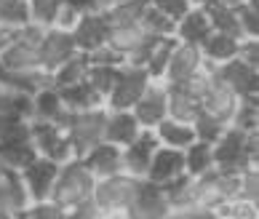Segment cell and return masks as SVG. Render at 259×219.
<instances>
[{
	"mask_svg": "<svg viewBox=\"0 0 259 219\" xmlns=\"http://www.w3.org/2000/svg\"><path fill=\"white\" fill-rule=\"evenodd\" d=\"M214 166L227 171H243L248 166H256L259 155V128L256 131H241L235 126H227L214 145Z\"/></svg>",
	"mask_w": 259,
	"mask_h": 219,
	"instance_id": "cell-1",
	"label": "cell"
},
{
	"mask_svg": "<svg viewBox=\"0 0 259 219\" xmlns=\"http://www.w3.org/2000/svg\"><path fill=\"white\" fill-rule=\"evenodd\" d=\"M142 182L145 179L128 174V171H118V174L110 177H99L97 185H94V203H97L104 214L110 216H126L128 208L137 201Z\"/></svg>",
	"mask_w": 259,
	"mask_h": 219,
	"instance_id": "cell-2",
	"label": "cell"
},
{
	"mask_svg": "<svg viewBox=\"0 0 259 219\" xmlns=\"http://www.w3.org/2000/svg\"><path fill=\"white\" fill-rule=\"evenodd\" d=\"M94 185H97V177L89 171V166L80 158H70L59 166V174H56V182L51 190V201L59 203L62 208H72L94 195Z\"/></svg>",
	"mask_w": 259,
	"mask_h": 219,
	"instance_id": "cell-3",
	"label": "cell"
},
{
	"mask_svg": "<svg viewBox=\"0 0 259 219\" xmlns=\"http://www.w3.org/2000/svg\"><path fill=\"white\" fill-rule=\"evenodd\" d=\"M104 118H107V107L67 110L59 126L64 128V137L70 139L75 158H83L94 145L104 139Z\"/></svg>",
	"mask_w": 259,
	"mask_h": 219,
	"instance_id": "cell-4",
	"label": "cell"
},
{
	"mask_svg": "<svg viewBox=\"0 0 259 219\" xmlns=\"http://www.w3.org/2000/svg\"><path fill=\"white\" fill-rule=\"evenodd\" d=\"M150 75L145 67H139V64H128L123 62L118 64V72H115V83L110 89V97L104 102V107L107 110H131L137 99L145 94V89L150 85Z\"/></svg>",
	"mask_w": 259,
	"mask_h": 219,
	"instance_id": "cell-5",
	"label": "cell"
},
{
	"mask_svg": "<svg viewBox=\"0 0 259 219\" xmlns=\"http://www.w3.org/2000/svg\"><path fill=\"white\" fill-rule=\"evenodd\" d=\"M37 155L30 137V120H14L0 137V166L22 171Z\"/></svg>",
	"mask_w": 259,
	"mask_h": 219,
	"instance_id": "cell-6",
	"label": "cell"
},
{
	"mask_svg": "<svg viewBox=\"0 0 259 219\" xmlns=\"http://www.w3.org/2000/svg\"><path fill=\"white\" fill-rule=\"evenodd\" d=\"M30 137L32 145L37 150V155H46L56 160V163H64V160L75 158L70 139L64 137V128L54 120H30Z\"/></svg>",
	"mask_w": 259,
	"mask_h": 219,
	"instance_id": "cell-7",
	"label": "cell"
},
{
	"mask_svg": "<svg viewBox=\"0 0 259 219\" xmlns=\"http://www.w3.org/2000/svg\"><path fill=\"white\" fill-rule=\"evenodd\" d=\"M214 78H219L225 85H230L241 99H254L259 94V67L243 62L241 56H233L222 64H214L211 70Z\"/></svg>",
	"mask_w": 259,
	"mask_h": 219,
	"instance_id": "cell-8",
	"label": "cell"
},
{
	"mask_svg": "<svg viewBox=\"0 0 259 219\" xmlns=\"http://www.w3.org/2000/svg\"><path fill=\"white\" fill-rule=\"evenodd\" d=\"M59 166L62 163H56V160L46 158V155H35L30 163L19 171L32 201H46V198H51V190H54V182H56V174H59Z\"/></svg>",
	"mask_w": 259,
	"mask_h": 219,
	"instance_id": "cell-9",
	"label": "cell"
},
{
	"mask_svg": "<svg viewBox=\"0 0 259 219\" xmlns=\"http://www.w3.org/2000/svg\"><path fill=\"white\" fill-rule=\"evenodd\" d=\"M206 67V59L200 54V46L195 43H179L174 46V51L168 56V64H166V72H163V83H182L187 78H193L195 72H200Z\"/></svg>",
	"mask_w": 259,
	"mask_h": 219,
	"instance_id": "cell-10",
	"label": "cell"
},
{
	"mask_svg": "<svg viewBox=\"0 0 259 219\" xmlns=\"http://www.w3.org/2000/svg\"><path fill=\"white\" fill-rule=\"evenodd\" d=\"M166 97H168V85L163 80H150L145 94H142L137 99V104L131 107V112L137 115L142 128H155L163 118H168Z\"/></svg>",
	"mask_w": 259,
	"mask_h": 219,
	"instance_id": "cell-11",
	"label": "cell"
},
{
	"mask_svg": "<svg viewBox=\"0 0 259 219\" xmlns=\"http://www.w3.org/2000/svg\"><path fill=\"white\" fill-rule=\"evenodd\" d=\"M78 51L72 40L70 30H59V27H46L40 46H37V54H40V64L46 72H51L54 67H59L62 62H67L70 56Z\"/></svg>",
	"mask_w": 259,
	"mask_h": 219,
	"instance_id": "cell-12",
	"label": "cell"
},
{
	"mask_svg": "<svg viewBox=\"0 0 259 219\" xmlns=\"http://www.w3.org/2000/svg\"><path fill=\"white\" fill-rule=\"evenodd\" d=\"M238 104H241V97H238L230 85H225L219 78L211 75V85L203 94V99H200V110L208 112V115H214L217 120H222L225 126H230L235 118V112H238Z\"/></svg>",
	"mask_w": 259,
	"mask_h": 219,
	"instance_id": "cell-13",
	"label": "cell"
},
{
	"mask_svg": "<svg viewBox=\"0 0 259 219\" xmlns=\"http://www.w3.org/2000/svg\"><path fill=\"white\" fill-rule=\"evenodd\" d=\"M185 174V158H182V150L174 147H158L152 152V160L147 166V174H145V182L150 185H158V187H166L171 185L174 179H179Z\"/></svg>",
	"mask_w": 259,
	"mask_h": 219,
	"instance_id": "cell-14",
	"label": "cell"
},
{
	"mask_svg": "<svg viewBox=\"0 0 259 219\" xmlns=\"http://www.w3.org/2000/svg\"><path fill=\"white\" fill-rule=\"evenodd\" d=\"M158 147H160V142L155 137V131H152V128H142L139 137L123 147V171H128V174L145 179L147 166L152 160V152H155Z\"/></svg>",
	"mask_w": 259,
	"mask_h": 219,
	"instance_id": "cell-15",
	"label": "cell"
},
{
	"mask_svg": "<svg viewBox=\"0 0 259 219\" xmlns=\"http://www.w3.org/2000/svg\"><path fill=\"white\" fill-rule=\"evenodd\" d=\"M174 211L166 198V190L150 182H142V190L137 195L134 206L128 208L126 219H168V214Z\"/></svg>",
	"mask_w": 259,
	"mask_h": 219,
	"instance_id": "cell-16",
	"label": "cell"
},
{
	"mask_svg": "<svg viewBox=\"0 0 259 219\" xmlns=\"http://www.w3.org/2000/svg\"><path fill=\"white\" fill-rule=\"evenodd\" d=\"M70 32H72L75 49L83 51V54H94L97 49L104 46V40H107V24H104L99 11L80 14V19L75 22V27Z\"/></svg>",
	"mask_w": 259,
	"mask_h": 219,
	"instance_id": "cell-17",
	"label": "cell"
},
{
	"mask_svg": "<svg viewBox=\"0 0 259 219\" xmlns=\"http://www.w3.org/2000/svg\"><path fill=\"white\" fill-rule=\"evenodd\" d=\"M30 203H32V198L24 187L22 174H19L16 168L0 166V208H3V211H11V214H19Z\"/></svg>",
	"mask_w": 259,
	"mask_h": 219,
	"instance_id": "cell-18",
	"label": "cell"
},
{
	"mask_svg": "<svg viewBox=\"0 0 259 219\" xmlns=\"http://www.w3.org/2000/svg\"><path fill=\"white\" fill-rule=\"evenodd\" d=\"M85 166H89V171L94 177H110V174H118V171H123V147L118 145H110V142H99V145H94L85 155L80 158Z\"/></svg>",
	"mask_w": 259,
	"mask_h": 219,
	"instance_id": "cell-19",
	"label": "cell"
},
{
	"mask_svg": "<svg viewBox=\"0 0 259 219\" xmlns=\"http://www.w3.org/2000/svg\"><path fill=\"white\" fill-rule=\"evenodd\" d=\"M139 131H142V126L131 110H107V118H104V142L126 147L128 142L139 137Z\"/></svg>",
	"mask_w": 259,
	"mask_h": 219,
	"instance_id": "cell-20",
	"label": "cell"
},
{
	"mask_svg": "<svg viewBox=\"0 0 259 219\" xmlns=\"http://www.w3.org/2000/svg\"><path fill=\"white\" fill-rule=\"evenodd\" d=\"M0 67H6V70H24V72L43 70L37 46H30V43L19 40V37H11V43H8L3 49V54H0Z\"/></svg>",
	"mask_w": 259,
	"mask_h": 219,
	"instance_id": "cell-21",
	"label": "cell"
},
{
	"mask_svg": "<svg viewBox=\"0 0 259 219\" xmlns=\"http://www.w3.org/2000/svg\"><path fill=\"white\" fill-rule=\"evenodd\" d=\"M208 32H211V22H208V14H206L203 6H190V11L182 16L174 27V37L179 43L200 46Z\"/></svg>",
	"mask_w": 259,
	"mask_h": 219,
	"instance_id": "cell-22",
	"label": "cell"
},
{
	"mask_svg": "<svg viewBox=\"0 0 259 219\" xmlns=\"http://www.w3.org/2000/svg\"><path fill=\"white\" fill-rule=\"evenodd\" d=\"M67 115V107L62 102L59 89H54L51 83L40 85L32 94V120H54L62 123V118Z\"/></svg>",
	"mask_w": 259,
	"mask_h": 219,
	"instance_id": "cell-23",
	"label": "cell"
},
{
	"mask_svg": "<svg viewBox=\"0 0 259 219\" xmlns=\"http://www.w3.org/2000/svg\"><path fill=\"white\" fill-rule=\"evenodd\" d=\"M241 40L243 37L211 30L203 37V43H200V54H203V59L208 64H222L227 59H233V56H238V51H241Z\"/></svg>",
	"mask_w": 259,
	"mask_h": 219,
	"instance_id": "cell-24",
	"label": "cell"
},
{
	"mask_svg": "<svg viewBox=\"0 0 259 219\" xmlns=\"http://www.w3.org/2000/svg\"><path fill=\"white\" fill-rule=\"evenodd\" d=\"M155 137L163 147H174V150H185L187 145L195 142V131H193V123H185V120H174V118H163L155 128Z\"/></svg>",
	"mask_w": 259,
	"mask_h": 219,
	"instance_id": "cell-25",
	"label": "cell"
},
{
	"mask_svg": "<svg viewBox=\"0 0 259 219\" xmlns=\"http://www.w3.org/2000/svg\"><path fill=\"white\" fill-rule=\"evenodd\" d=\"M89 54L83 51H75L67 62H62L59 67H54L49 72V83L54 85V89H64V85H72V83H80L85 78V70H89Z\"/></svg>",
	"mask_w": 259,
	"mask_h": 219,
	"instance_id": "cell-26",
	"label": "cell"
},
{
	"mask_svg": "<svg viewBox=\"0 0 259 219\" xmlns=\"http://www.w3.org/2000/svg\"><path fill=\"white\" fill-rule=\"evenodd\" d=\"M166 85H168V83H166ZM166 110H168V118L193 123V120L198 118V112H200V99L190 97V94L182 89V85H168Z\"/></svg>",
	"mask_w": 259,
	"mask_h": 219,
	"instance_id": "cell-27",
	"label": "cell"
},
{
	"mask_svg": "<svg viewBox=\"0 0 259 219\" xmlns=\"http://www.w3.org/2000/svg\"><path fill=\"white\" fill-rule=\"evenodd\" d=\"M49 83V72L43 70H6L0 67V85L3 89H11V91H22V94H35L40 85Z\"/></svg>",
	"mask_w": 259,
	"mask_h": 219,
	"instance_id": "cell-28",
	"label": "cell"
},
{
	"mask_svg": "<svg viewBox=\"0 0 259 219\" xmlns=\"http://www.w3.org/2000/svg\"><path fill=\"white\" fill-rule=\"evenodd\" d=\"M203 8H206V14H208L211 30L227 32V35H235V37H243L241 35V24H238L235 6H227V3H222V0H208V3H203Z\"/></svg>",
	"mask_w": 259,
	"mask_h": 219,
	"instance_id": "cell-29",
	"label": "cell"
},
{
	"mask_svg": "<svg viewBox=\"0 0 259 219\" xmlns=\"http://www.w3.org/2000/svg\"><path fill=\"white\" fill-rule=\"evenodd\" d=\"M59 94H62V102H64L67 110H94V107H104V99H102L85 80L72 83V85H64V89H59Z\"/></svg>",
	"mask_w": 259,
	"mask_h": 219,
	"instance_id": "cell-30",
	"label": "cell"
},
{
	"mask_svg": "<svg viewBox=\"0 0 259 219\" xmlns=\"http://www.w3.org/2000/svg\"><path fill=\"white\" fill-rule=\"evenodd\" d=\"M0 115L11 120H32V94L11 91L0 85Z\"/></svg>",
	"mask_w": 259,
	"mask_h": 219,
	"instance_id": "cell-31",
	"label": "cell"
},
{
	"mask_svg": "<svg viewBox=\"0 0 259 219\" xmlns=\"http://www.w3.org/2000/svg\"><path fill=\"white\" fill-rule=\"evenodd\" d=\"M182 158H185V174L187 177H200V174L214 168V152H211L208 142L195 139L193 145H187L182 150Z\"/></svg>",
	"mask_w": 259,
	"mask_h": 219,
	"instance_id": "cell-32",
	"label": "cell"
},
{
	"mask_svg": "<svg viewBox=\"0 0 259 219\" xmlns=\"http://www.w3.org/2000/svg\"><path fill=\"white\" fill-rule=\"evenodd\" d=\"M177 46V37L168 35V37H155L152 49L147 54V62H145V70L152 80H163V72H166V64H168V56Z\"/></svg>",
	"mask_w": 259,
	"mask_h": 219,
	"instance_id": "cell-33",
	"label": "cell"
},
{
	"mask_svg": "<svg viewBox=\"0 0 259 219\" xmlns=\"http://www.w3.org/2000/svg\"><path fill=\"white\" fill-rule=\"evenodd\" d=\"M139 24L150 37H168V35H174V27H177L174 19H168L158 6H152L150 0L145 3V11H142V16H139Z\"/></svg>",
	"mask_w": 259,
	"mask_h": 219,
	"instance_id": "cell-34",
	"label": "cell"
},
{
	"mask_svg": "<svg viewBox=\"0 0 259 219\" xmlns=\"http://www.w3.org/2000/svg\"><path fill=\"white\" fill-rule=\"evenodd\" d=\"M147 0H131V3H118V6H107L102 8V19L107 27H120V24H134L139 22L142 11H145Z\"/></svg>",
	"mask_w": 259,
	"mask_h": 219,
	"instance_id": "cell-35",
	"label": "cell"
},
{
	"mask_svg": "<svg viewBox=\"0 0 259 219\" xmlns=\"http://www.w3.org/2000/svg\"><path fill=\"white\" fill-rule=\"evenodd\" d=\"M30 3L27 0H0V27L16 32L19 27L30 24Z\"/></svg>",
	"mask_w": 259,
	"mask_h": 219,
	"instance_id": "cell-36",
	"label": "cell"
},
{
	"mask_svg": "<svg viewBox=\"0 0 259 219\" xmlns=\"http://www.w3.org/2000/svg\"><path fill=\"white\" fill-rule=\"evenodd\" d=\"M115 72H118V64H94L91 62L89 70H85V78L83 80L89 83L104 102H107L110 89H112V83H115Z\"/></svg>",
	"mask_w": 259,
	"mask_h": 219,
	"instance_id": "cell-37",
	"label": "cell"
},
{
	"mask_svg": "<svg viewBox=\"0 0 259 219\" xmlns=\"http://www.w3.org/2000/svg\"><path fill=\"white\" fill-rule=\"evenodd\" d=\"M243 37H259V0H243L235 6Z\"/></svg>",
	"mask_w": 259,
	"mask_h": 219,
	"instance_id": "cell-38",
	"label": "cell"
},
{
	"mask_svg": "<svg viewBox=\"0 0 259 219\" xmlns=\"http://www.w3.org/2000/svg\"><path fill=\"white\" fill-rule=\"evenodd\" d=\"M16 219H67V208L46 198V201H32L27 208H22Z\"/></svg>",
	"mask_w": 259,
	"mask_h": 219,
	"instance_id": "cell-39",
	"label": "cell"
},
{
	"mask_svg": "<svg viewBox=\"0 0 259 219\" xmlns=\"http://www.w3.org/2000/svg\"><path fill=\"white\" fill-rule=\"evenodd\" d=\"M227 126L222 120H217L214 115H208V112H203L200 110L198 112V118L193 120V131H195V139H200V142H208V145H214V142L222 137V131H225Z\"/></svg>",
	"mask_w": 259,
	"mask_h": 219,
	"instance_id": "cell-40",
	"label": "cell"
},
{
	"mask_svg": "<svg viewBox=\"0 0 259 219\" xmlns=\"http://www.w3.org/2000/svg\"><path fill=\"white\" fill-rule=\"evenodd\" d=\"M30 3V19L40 27H51L62 0H27Z\"/></svg>",
	"mask_w": 259,
	"mask_h": 219,
	"instance_id": "cell-41",
	"label": "cell"
},
{
	"mask_svg": "<svg viewBox=\"0 0 259 219\" xmlns=\"http://www.w3.org/2000/svg\"><path fill=\"white\" fill-rule=\"evenodd\" d=\"M227 219H259V206L256 201H243V198H235V201H227L225 206H219Z\"/></svg>",
	"mask_w": 259,
	"mask_h": 219,
	"instance_id": "cell-42",
	"label": "cell"
},
{
	"mask_svg": "<svg viewBox=\"0 0 259 219\" xmlns=\"http://www.w3.org/2000/svg\"><path fill=\"white\" fill-rule=\"evenodd\" d=\"M243 201H259V171L256 166H248L241 171V195Z\"/></svg>",
	"mask_w": 259,
	"mask_h": 219,
	"instance_id": "cell-43",
	"label": "cell"
},
{
	"mask_svg": "<svg viewBox=\"0 0 259 219\" xmlns=\"http://www.w3.org/2000/svg\"><path fill=\"white\" fill-rule=\"evenodd\" d=\"M67 219H107V214H104L102 208L94 203V198H89V201L67 208Z\"/></svg>",
	"mask_w": 259,
	"mask_h": 219,
	"instance_id": "cell-44",
	"label": "cell"
},
{
	"mask_svg": "<svg viewBox=\"0 0 259 219\" xmlns=\"http://www.w3.org/2000/svg\"><path fill=\"white\" fill-rule=\"evenodd\" d=\"M150 3L158 6L160 11L168 19H174V22H179V19L190 11V0H150Z\"/></svg>",
	"mask_w": 259,
	"mask_h": 219,
	"instance_id": "cell-45",
	"label": "cell"
},
{
	"mask_svg": "<svg viewBox=\"0 0 259 219\" xmlns=\"http://www.w3.org/2000/svg\"><path fill=\"white\" fill-rule=\"evenodd\" d=\"M78 19H80V11H78V8H72L70 3H67V0H62V6H59V11H56V19H54L51 27H59V30H72Z\"/></svg>",
	"mask_w": 259,
	"mask_h": 219,
	"instance_id": "cell-46",
	"label": "cell"
},
{
	"mask_svg": "<svg viewBox=\"0 0 259 219\" xmlns=\"http://www.w3.org/2000/svg\"><path fill=\"white\" fill-rule=\"evenodd\" d=\"M238 56H241L243 62H248V64H254V67H259V37H243Z\"/></svg>",
	"mask_w": 259,
	"mask_h": 219,
	"instance_id": "cell-47",
	"label": "cell"
},
{
	"mask_svg": "<svg viewBox=\"0 0 259 219\" xmlns=\"http://www.w3.org/2000/svg\"><path fill=\"white\" fill-rule=\"evenodd\" d=\"M72 8H78L80 14H89V11H99V0H67Z\"/></svg>",
	"mask_w": 259,
	"mask_h": 219,
	"instance_id": "cell-48",
	"label": "cell"
},
{
	"mask_svg": "<svg viewBox=\"0 0 259 219\" xmlns=\"http://www.w3.org/2000/svg\"><path fill=\"white\" fill-rule=\"evenodd\" d=\"M11 37H14V32L11 30H6V27H0V54H3V49L8 43H11Z\"/></svg>",
	"mask_w": 259,
	"mask_h": 219,
	"instance_id": "cell-49",
	"label": "cell"
},
{
	"mask_svg": "<svg viewBox=\"0 0 259 219\" xmlns=\"http://www.w3.org/2000/svg\"><path fill=\"white\" fill-rule=\"evenodd\" d=\"M118 3H131V0H99V11L107 6H118Z\"/></svg>",
	"mask_w": 259,
	"mask_h": 219,
	"instance_id": "cell-50",
	"label": "cell"
},
{
	"mask_svg": "<svg viewBox=\"0 0 259 219\" xmlns=\"http://www.w3.org/2000/svg\"><path fill=\"white\" fill-rule=\"evenodd\" d=\"M11 123H14L11 118H6V115H0V137H3V131H6L8 126H11Z\"/></svg>",
	"mask_w": 259,
	"mask_h": 219,
	"instance_id": "cell-51",
	"label": "cell"
},
{
	"mask_svg": "<svg viewBox=\"0 0 259 219\" xmlns=\"http://www.w3.org/2000/svg\"><path fill=\"white\" fill-rule=\"evenodd\" d=\"M0 219H16V214H11V211H3V208H0Z\"/></svg>",
	"mask_w": 259,
	"mask_h": 219,
	"instance_id": "cell-52",
	"label": "cell"
},
{
	"mask_svg": "<svg viewBox=\"0 0 259 219\" xmlns=\"http://www.w3.org/2000/svg\"><path fill=\"white\" fill-rule=\"evenodd\" d=\"M203 3H208V0H190V6H203Z\"/></svg>",
	"mask_w": 259,
	"mask_h": 219,
	"instance_id": "cell-53",
	"label": "cell"
},
{
	"mask_svg": "<svg viewBox=\"0 0 259 219\" xmlns=\"http://www.w3.org/2000/svg\"><path fill=\"white\" fill-rule=\"evenodd\" d=\"M222 3H227V6H238V3H243V0H222Z\"/></svg>",
	"mask_w": 259,
	"mask_h": 219,
	"instance_id": "cell-54",
	"label": "cell"
},
{
	"mask_svg": "<svg viewBox=\"0 0 259 219\" xmlns=\"http://www.w3.org/2000/svg\"><path fill=\"white\" fill-rule=\"evenodd\" d=\"M110 219H126V216H110Z\"/></svg>",
	"mask_w": 259,
	"mask_h": 219,
	"instance_id": "cell-55",
	"label": "cell"
}]
</instances>
